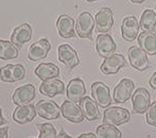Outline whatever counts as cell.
I'll return each mask as SVG.
<instances>
[{
  "label": "cell",
  "mask_w": 156,
  "mask_h": 138,
  "mask_svg": "<svg viewBox=\"0 0 156 138\" xmlns=\"http://www.w3.org/2000/svg\"><path fill=\"white\" fill-rule=\"evenodd\" d=\"M35 109L38 116L47 120L58 119L61 114V107L50 100H41L35 104Z\"/></svg>",
  "instance_id": "7"
},
{
  "label": "cell",
  "mask_w": 156,
  "mask_h": 138,
  "mask_svg": "<svg viewBox=\"0 0 156 138\" xmlns=\"http://www.w3.org/2000/svg\"><path fill=\"white\" fill-rule=\"evenodd\" d=\"M146 119L147 123L156 128V101L150 104L146 111Z\"/></svg>",
  "instance_id": "29"
},
{
  "label": "cell",
  "mask_w": 156,
  "mask_h": 138,
  "mask_svg": "<svg viewBox=\"0 0 156 138\" xmlns=\"http://www.w3.org/2000/svg\"><path fill=\"white\" fill-rule=\"evenodd\" d=\"M61 113L66 120L73 123H81L84 119L80 105L73 101H65L61 106Z\"/></svg>",
  "instance_id": "12"
},
{
  "label": "cell",
  "mask_w": 156,
  "mask_h": 138,
  "mask_svg": "<svg viewBox=\"0 0 156 138\" xmlns=\"http://www.w3.org/2000/svg\"><path fill=\"white\" fill-rule=\"evenodd\" d=\"M5 122H6V120L4 119V117L2 116V109H1V107H0V126H3Z\"/></svg>",
  "instance_id": "34"
},
{
  "label": "cell",
  "mask_w": 156,
  "mask_h": 138,
  "mask_svg": "<svg viewBox=\"0 0 156 138\" xmlns=\"http://www.w3.org/2000/svg\"><path fill=\"white\" fill-rule=\"evenodd\" d=\"M137 41L139 47L146 52L148 55L156 54V34L154 32L142 31L138 34Z\"/></svg>",
  "instance_id": "22"
},
{
  "label": "cell",
  "mask_w": 156,
  "mask_h": 138,
  "mask_svg": "<svg viewBox=\"0 0 156 138\" xmlns=\"http://www.w3.org/2000/svg\"><path fill=\"white\" fill-rule=\"evenodd\" d=\"M149 84H150V86L152 87L154 90H156V72L152 74V76H151L150 79V82H149Z\"/></svg>",
  "instance_id": "30"
},
{
  "label": "cell",
  "mask_w": 156,
  "mask_h": 138,
  "mask_svg": "<svg viewBox=\"0 0 156 138\" xmlns=\"http://www.w3.org/2000/svg\"><path fill=\"white\" fill-rule=\"evenodd\" d=\"M86 1H88V2H94V1H99V0H86Z\"/></svg>",
  "instance_id": "36"
},
{
  "label": "cell",
  "mask_w": 156,
  "mask_h": 138,
  "mask_svg": "<svg viewBox=\"0 0 156 138\" xmlns=\"http://www.w3.org/2000/svg\"><path fill=\"white\" fill-rule=\"evenodd\" d=\"M133 111L136 114H144L151 104V95L146 88H138L132 95Z\"/></svg>",
  "instance_id": "11"
},
{
  "label": "cell",
  "mask_w": 156,
  "mask_h": 138,
  "mask_svg": "<svg viewBox=\"0 0 156 138\" xmlns=\"http://www.w3.org/2000/svg\"><path fill=\"white\" fill-rule=\"evenodd\" d=\"M126 64L125 58L121 54H113L104 60L100 67V70L104 74H116Z\"/></svg>",
  "instance_id": "16"
},
{
  "label": "cell",
  "mask_w": 156,
  "mask_h": 138,
  "mask_svg": "<svg viewBox=\"0 0 156 138\" xmlns=\"http://www.w3.org/2000/svg\"><path fill=\"white\" fill-rule=\"evenodd\" d=\"M94 18L89 12H83L76 20V32L80 38L93 39Z\"/></svg>",
  "instance_id": "2"
},
{
  "label": "cell",
  "mask_w": 156,
  "mask_h": 138,
  "mask_svg": "<svg viewBox=\"0 0 156 138\" xmlns=\"http://www.w3.org/2000/svg\"><path fill=\"white\" fill-rule=\"evenodd\" d=\"M139 25L144 31L154 32L156 29V12L151 9H147L144 11L140 17Z\"/></svg>",
  "instance_id": "25"
},
{
  "label": "cell",
  "mask_w": 156,
  "mask_h": 138,
  "mask_svg": "<svg viewBox=\"0 0 156 138\" xmlns=\"http://www.w3.org/2000/svg\"><path fill=\"white\" fill-rule=\"evenodd\" d=\"M56 28L60 36L63 38H71L78 36L76 32V23L69 15H60L56 21Z\"/></svg>",
  "instance_id": "15"
},
{
  "label": "cell",
  "mask_w": 156,
  "mask_h": 138,
  "mask_svg": "<svg viewBox=\"0 0 156 138\" xmlns=\"http://www.w3.org/2000/svg\"><path fill=\"white\" fill-rule=\"evenodd\" d=\"M58 61L69 69H72L80 64V58L76 51L68 44H63L58 47Z\"/></svg>",
  "instance_id": "14"
},
{
  "label": "cell",
  "mask_w": 156,
  "mask_h": 138,
  "mask_svg": "<svg viewBox=\"0 0 156 138\" xmlns=\"http://www.w3.org/2000/svg\"><path fill=\"white\" fill-rule=\"evenodd\" d=\"M56 138H72V137L69 136V135H68L67 133L64 132V131H62V132L58 135V137H56Z\"/></svg>",
  "instance_id": "33"
},
{
  "label": "cell",
  "mask_w": 156,
  "mask_h": 138,
  "mask_svg": "<svg viewBox=\"0 0 156 138\" xmlns=\"http://www.w3.org/2000/svg\"><path fill=\"white\" fill-rule=\"evenodd\" d=\"M96 50L101 58H108L115 54L116 44L113 37L107 33H101L97 36L96 41Z\"/></svg>",
  "instance_id": "9"
},
{
  "label": "cell",
  "mask_w": 156,
  "mask_h": 138,
  "mask_svg": "<svg viewBox=\"0 0 156 138\" xmlns=\"http://www.w3.org/2000/svg\"><path fill=\"white\" fill-rule=\"evenodd\" d=\"M76 138H99L96 134L94 133H84V134H81L79 137Z\"/></svg>",
  "instance_id": "31"
},
{
  "label": "cell",
  "mask_w": 156,
  "mask_h": 138,
  "mask_svg": "<svg viewBox=\"0 0 156 138\" xmlns=\"http://www.w3.org/2000/svg\"><path fill=\"white\" fill-rule=\"evenodd\" d=\"M114 26V12L111 8H102L94 16V28L100 33H108Z\"/></svg>",
  "instance_id": "4"
},
{
  "label": "cell",
  "mask_w": 156,
  "mask_h": 138,
  "mask_svg": "<svg viewBox=\"0 0 156 138\" xmlns=\"http://www.w3.org/2000/svg\"><path fill=\"white\" fill-rule=\"evenodd\" d=\"M131 120V113L124 107L111 106L103 113V123L111 126H121Z\"/></svg>",
  "instance_id": "1"
},
{
  "label": "cell",
  "mask_w": 156,
  "mask_h": 138,
  "mask_svg": "<svg viewBox=\"0 0 156 138\" xmlns=\"http://www.w3.org/2000/svg\"><path fill=\"white\" fill-rule=\"evenodd\" d=\"M30 138H33V137H30Z\"/></svg>",
  "instance_id": "38"
},
{
  "label": "cell",
  "mask_w": 156,
  "mask_h": 138,
  "mask_svg": "<svg viewBox=\"0 0 156 138\" xmlns=\"http://www.w3.org/2000/svg\"><path fill=\"white\" fill-rule=\"evenodd\" d=\"M132 3H142V2L147 1V0H129Z\"/></svg>",
  "instance_id": "35"
},
{
  "label": "cell",
  "mask_w": 156,
  "mask_h": 138,
  "mask_svg": "<svg viewBox=\"0 0 156 138\" xmlns=\"http://www.w3.org/2000/svg\"><path fill=\"white\" fill-rule=\"evenodd\" d=\"M32 37V27L29 23H23L19 25L13 30L11 35V41L16 47L21 48L23 44L28 43Z\"/></svg>",
  "instance_id": "19"
},
{
  "label": "cell",
  "mask_w": 156,
  "mask_h": 138,
  "mask_svg": "<svg viewBox=\"0 0 156 138\" xmlns=\"http://www.w3.org/2000/svg\"><path fill=\"white\" fill-rule=\"evenodd\" d=\"M18 49L17 47L9 41L0 39V58L1 60H13L18 56Z\"/></svg>",
  "instance_id": "26"
},
{
  "label": "cell",
  "mask_w": 156,
  "mask_h": 138,
  "mask_svg": "<svg viewBox=\"0 0 156 138\" xmlns=\"http://www.w3.org/2000/svg\"><path fill=\"white\" fill-rule=\"evenodd\" d=\"M35 74L41 80H49V79L58 78L60 74V68L52 63H41L35 68Z\"/></svg>",
  "instance_id": "24"
},
{
  "label": "cell",
  "mask_w": 156,
  "mask_h": 138,
  "mask_svg": "<svg viewBox=\"0 0 156 138\" xmlns=\"http://www.w3.org/2000/svg\"><path fill=\"white\" fill-rule=\"evenodd\" d=\"M127 55H129L131 66L136 70H138V71H144L150 66L148 54L139 46L129 47V50H127Z\"/></svg>",
  "instance_id": "3"
},
{
  "label": "cell",
  "mask_w": 156,
  "mask_h": 138,
  "mask_svg": "<svg viewBox=\"0 0 156 138\" xmlns=\"http://www.w3.org/2000/svg\"><path fill=\"white\" fill-rule=\"evenodd\" d=\"M80 107L82 109L84 118H86L88 121H94V120H97L99 118L98 104L91 98L85 96L80 101Z\"/></svg>",
  "instance_id": "23"
},
{
  "label": "cell",
  "mask_w": 156,
  "mask_h": 138,
  "mask_svg": "<svg viewBox=\"0 0 156 138\" xmlns=\"http://www.w3.org/2000/svg\"><path fill=\"white\" fill-rule=\"evenodd\" d=\"M86 95V88L83 80L79 78L72 79L67 85V97L70 101L80 102Z\"/></svg>",
  "instance_id": "20"
},
{
  "label": "cell",
  "mask_w": 156,
  "mask_h": 138,
  "mask_svg": "<svg viewBox=\"0 0 156 138\" xmlns=\"http://www.w3.org/2000/svg\"><path fill=\"white\" fill-rule=\"evenodd\" d=\"M39 91L41 95L52 98L58 95H63L65 91V85H64L63 81L56 78L49 79V80L43 81V83L39 86Z\"/></svg>",
  "instance_id": "18"
},
{
  "label": "cell",
  "mask_w": 156,
  "mask_h": 138,
  "mask_svg": "<svg viewBox=\"0 0 156 138\" xmlns=\"http://www.w3.org/2000/svg\"><path fill=\"white\" fill-rule=\"evenodd\" d=\"M0 138H8V128L0 126Z\"/></svg>",
  "instance_id": "32"
},
{
  "label": "cell",
  "mask_w": 156,
  "mask_h": 138,
  "mask_svg": "<svg viewBox=\"0 0 156 138\" xmlns=\"http://www.w3.org/2000/svg\"><path fill=\"white\" fill-rule=\"evenodd\" d=\"M26 69L21 64H8L0 68V80L6 83H15L25 79Z\"/></svg>",
  "instance_id": "6"
},
{
  "label": "cell",
  "mask_w": 156,
  "mask_h": 138,
  "mask_svg": "<svg viewBox=\"0 0 156 138\" xmlns=\"http://www.w3.org/2000/svg\"><path fill=\"white\" fill-rule=\"evenodd\" d=\"M91 95L96 103L102 108H107L112 104L109 87L103 82H94L91 85Z\"/></svg>",
  "instance_id": "5"
},
{
  "label": "cell",
  "mask_w": 156,
  "mask_h": 138,
  "mask_svg": "<svg viewBox=\"0 0 156 138\" xmlns=\"http://www.w3.org/2000/svg\"><path fill=\"white\" fill-rule=\"evenodd\" d=\"M39 130V138H56L55 128L51 123H41L37 126Z\"/></svg>",
  "instance_id": "28"
},
{
  "label": "cell",
  "mask_w": 156,
  "mask_h": 138,
  "mask_svg": "<svg viewBox=\"0 0 156 138\" xmlns=\"http://www.w3.org/2000/svg\"><path fill=\"white\" fill-rule=\"evenodd\" d=\"M97 130V136L99 138H122V133L115 126L111 124H101Z\"/></svg>",
  "instance_id": "27"
},
{
  "label": "cell",
  "mask_w": 156,
  "mask_h": 138,
  "mask_svg": "<svg viewBox=\"0 0 156 138\" xmlns=\"http://www.w3.org/2000/svg\"><path fill=\"white\" fill-rule=\"evenodd\" d=\"M135 84L129 79H122L114 88V101L116 103H125L131 99Z\"/></svg>",
  "instance_id": "8"
},
{
  "label": "cell",
  "mask_w": 156,
  "mask_h": 138,
  "mask_svg": "<svg viewBox=\"0 0 156 138\" xmlns=\"http://www.w3.org/2000/svg\"><path fill=\"white\" fill-rule=\"evenodd\" d=\"M139 21L137 17L134 15H129L124 17L121 25V34L122 38L126 41H133L139 34Z\"/></svg>",
  "instance_id": "10"
},
{
  "label": "cell",
  "mask_w": 156,
  "mask_h": 138,
  "mask_svg": "<svg viewBox=\"0 0 156 138\" xmlns=\"http://www.w3.org/2000/svg\"><path fill=\"white\" fill-rule=\"evenodd\" d=\"M155 10H156V5H155Z\"/></svg>",
  "instance_id": "37"
},
{
  "label": "cell",
  "mask_w": 156,
  "mask_h": 138,
  "mask_svg": "<svg viewBox=\"0 0 156 138\" xmlns=\"http://www.w3.org/2000/svg\"><path fill=\"white\" fill-rule=\"evenodd\" d=\"M36 109L33 104H25L18 106L14 111L13 119L19 124H26L31 122L36 116Z\"/></svg>",
  "instance_id": "21"
},
{
  "label": "cell",
  "mask_w": 156,
  "mask_h": 138,
  "mask_svg": "<svg viewBox=\"0 0 156 138\" xmlns=\"http://www.w3.org/2000/svg\"><path fill=\"white\" fill-rule=\"evenodd\" d=\"M50 49H51V45L49 41L46 38H41L30 46L29 51H28V58L33 62L44 60L47 58Z\"/></svg>",
  "instance_id": "13"
},
{
  "label": "cell",
  "mask_w": 156,
  "mask_h": 138,
  "mask_svg": "<svg viewBox=\"0 0 156 138\" xmlns=\"http://www.w3.org/2000/svg\"><path fill=\"white\" fill-rule=\"evenodd\" d=\"M35 98V87L32 84H25L14 91L13 102L18 106L29 104Z\"/></svg>",
  "instance_id": "17"
}]
</instances>
